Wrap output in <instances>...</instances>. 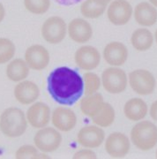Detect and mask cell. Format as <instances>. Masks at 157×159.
<instances>
[{
	"instance_id": "6da1fadb",
	"label": "cell",
	"mask_w": 157,
	"mask_h": 159,
	"mask_svg": "<svg viewBox=\"0 0 157 159\" xmlns=\"http://www.w3.org/2000/svg\"><path fill=\"white\" fill-rule=\"evenodd\" d=\"M48 91L57 103L72 106L84 94V80L76 70L66 66L54 69L48 77Z\"/></svg>"
},
{
	"instance_id": "7a4b0ae2",
	"label": "cell",
	"mask_w": 157,
	"mask_h": 159,
	"mask_svg": "<svg viewBox=\"0 0 157 159\" xmlns=\"http://www.w3.org/2000/svg\"><path fill=\"white\" fill-rule=\"evenodd\" d=\"M28 123L27 117L20 109L7 108L0 117V131L10 138L20 137L27 130Z\"/></svg>"
},
{
	"instance_id": "3957f363",
	"label": "cell",
	"mask_w": 157,
	"mask_h": 159,
	"mask_svg": "<svg viewBox=\"0 0 157 159\" xmlns=\"http://www.w3.org/2000/svg\"><path fill=\"white\" fill-rule=\"evenodd\" d=\"M131 140L136 148L147 151L154 148L157 144V127L150 121L143 120L132 127Z\"/></svg>"
},
{
	"instance_id": "277c9868",
	"label": "cell",
	"mask_w": 157,
	"mask_h": 159,
	"mask_svg": "<svg viewBox=\"0 0 157 159\" xmlns=\"http://www.w3.org/2000/svg\"><path fill=\"white\" fill-rule=\"evenodd\" d=\"M128 78L125 72L118 67L105 69L101 74V84L110 94H120L126 89Z\"/></svg>"
},
{
	"instance_id": "5b68a950",
	"label": "cell",
	"mask_w": 157,
	"mask_h": 159,
	"mask_svg": "<svg viewBox=\"0 0 157 159\" xmlns=\"http://www.w3.org/2000/svg\"><path fill=\"white\" fill-rule=\"evenodd\" d=\"M129 84L132 90L140 96L151 95L155 91L156 80L154 75L147 70L138 69L129 74Z\"/></svg>"
},
{
	"instance_id": "8992f818",
	"label": "cell",
	"mask_w": 157,
	"mask_h": 159,
	"mask_svg": "<svg viewBox=\"0 0 157 159\" xmlns=\"http://www.w3.org/2000/svg\"><path fill=\"white\" fill-rule=\"evenodd\" d=\"M62 135L53 127L45 126L40 128L34 137V146L42 152L49 153L56 151L60 147Z\"/></svg>"
},
{
	"instance_id": "52a82bcc",
	"label": "cell",
	"mask_w": 157,
	"mask_h": 159,
	"mask_svg": "<svg viewBox=\"0 0 157 159\" xmlns=\"http://www.w3.org/2000/svg\"><path fill=\"white\" fill-rule=\"evenodd\" d=\"M67 27L65 21L60 17L52 16L47 19L42 26L43 39L51 44L61 43L66 35Z\"/></svg>"
},
{
	"instance_id": "ba28073f",
	"label": "cell",
	"mask_w": 157,
	"mask_h": 159,
	"mask_svg": "<svg viewBox=\"0 0 157 159\" xmlns=\"http://www.w3.org/2000/svg\"><path fill=\"white\" fill-rule=\"evenodd\" d=\"M130 147L129 138L123 133H112L105 141V150L113 158L124 157L129 153Z\"/></svg>"
},
{
	"instance_id": "9c48e42d",
	"label": "cell",
	"mask_w": 157,
	"mask_h": 159,
	"mask_svg": "<svg viewBox=\"0 0 157 159\" xmlns=\"http://www.w3.org/2000/svg\"><path fill=\"white\" fill-rule=\"evenodd\" d=\"M132 15V7L126 0H114L108 7L107 16L116 26H122L129 22Z\"/></svg>"
},
{
	"instance_id": "30bf717a",
	"label": "cell",
	"mask_w": 157,
	"mask_h": 159,
	"mask_svg": "<svg viewBox=\"0 0 157 159\" xmlns=\"http://www.w3.org/2000/svg\"><path fill=\"white\" fill-rule=\"evenodd\" d=\"M74 60L80 69L91 71L99 66L101 62V54L93 46H82L75 52Z\"/></svg>"
},
{
	"instance_id": "8fae6325",
	"label": "cell",
	"mask_w": 157,
	"mask_h": 159,
	"mask_svg": "<svg viewBox=\"0 0 157 159\" xmlns=\"http://www.w3.org/2000/svg\"><path fill=\"white\" fill-rule=\"evenodd\" d=\"M105 139V133L98 125H87L78 131L77 142L87 148L100 147Z\"/></svg>"
},
{
	"instance_id": "7c38bea8",
	"label": "cell",
	"mask_w": 157,
	"mask_h": 159,
	"mask_svg": "<svg viewBox=\"0 0 157 159\" xmlns=\"http://www.w3.org/2000/svg\"><path fill=\"white\" fill-rule=\"evenodd\" d=\"M51 57L48 50L40 44H34L27 49L25 52V61L29 68L41 71L46 68L50 63Z\"/></svg>"
},
{
	"instance_id": "4fadbf2b",
	"label": "cell",
	"mask_w": 157,
	"mask_h": 159,
	"mask_svg": "<svg viewBox=\"0 0 157 159\" xmlns=\"http://www.w3.org/2000/svg\"><path fill=\"white\" fill-rule=\"evenodd\" d=\"M26 117L29 125L34 128H43L51 121V109L44 102H34L28 108Z\"/></svg>"
},
{
	"instance_id": "5bb4252c",
	"label": "cell",
	"mask_w": 157,
	"mask_h": 159,
	"mask_svg": "<svg viewBox=\"0 0 157 159\" xmlns=\"http://www.w3.org/2000/svg\"><path fill=\"white\" fill-rule=\"evenodd\" d=\"M51 122L57 130L69 132L77 124V117L73 110L65 107H57L51 115Z\"/></svg>"
},
{
	"instance_id": "9a60e30c",
	"label": "cell",
	"mask_w": 157,
	"mask_h": 159,
	"mask_svg": "<svg viewBox=\"0 0 157 159\" xmlns=\"http://www.w3.org/2000/svg\"><path fill=\"white\" fill-rule=\"evenodd\" d=\"M103 57L110 66H120L128 58V50L120 42H111L104 47Z\"/></svg>"
},
{
	"instance_id": "2e32d148",
	"label": "cell",
	"mask_w": 157,
	"mask_h": 159,
	"mask_svg": "<svg viewBox=\"0 0 157 159\" xmlns=\"http://www.w3.org/2000/svg\"><path fill=\"white\" fill-rule=\"evenodd\" d=\"M69 37L73 42L84 43L93 36V29L89 23L83 19L76 18L69 23L67 28Z\"/></svg>"
},
{
	"instance_id": "e0dca14e",
	"label": "cell",
	"mask_w": 157,
	"mask_h": 159,
	"mask_svg": "<svg viewBox=\"0 0 157 159\" xmlns=\"http://www.w3.org/2000/svg\"><path fill=\"white\" fill-rule=\"evenodd\" d=\"M40 90L38 86L30 80L20 81L14 88V97L18 102L24 105L32 104L38 99Z\"/></svg>"
},
{
	"instance_id": "ac0fdd59",
	"label": "cell",
	"mask_w": 157,
	"mask_h": 159,
	"mask_svg": "<svg viewBox=\"0 0 157 159\" xmlns=\"http://www.w3.org/2000/svg\"><path fill=\"white\" fill-rule=\"evenodd\" d=\"M135 20L143 27H151L157 21V10L147 2H141L134 10Z\"/></svg>"
},
{
	"instance_id": "d6986e66",
	"label": "cell",
	"mask_w": 157,
	"mask_h": 159,
	"mask_svg": "<svg viewBox=\"0 0 157 159\" xmlns=\"http://www.w3.org/2000/svg\"><path fill=\"white\" fill-rule=\"evenodd\" d=\"M147 105L140 98H132L125 102L123 106L124 116L131 121H139L143 119L147 114Z\"/></svg>"
},
{
	"instance_id": "ffe728a7",
	"label": "cell",
	"mask_w": 157,
	"mask_h": 159,
	"mask_svg": "<svg viewBox=\"0 0 157 159\" xmlns=\"http://www.w3.org/2000/svg\"><path fill=\"white\" fill-rule=\"evenodd\" d=\"M28 74L29 66L26 61L21 58L13 59L6 66V76L11 81H22L26 78H28Z\"/></svg>"
},
{
	"instance_id": "44dd1931",
	"label": "cell",
	"mask_w": 157,
	"mask_h": 159,
	"mask_svg": "<svg viewBox=\"0 0 157 159\" xmlns=\"http://www.w3.org/2000/svg\"><path fill=\"white\" fill-rule=\"evenodd\" d=\"M132 45L139 51H146L153 45L154 37L152 33L146 29H136L131 37Z\"/></svg>"
},
{
	"instance_id": "7402d4cb",
	"label": "cell",
	"mask_w": 157,
	"mask_h": 159,
	"mask_svg": "<svg viewBox=\"0 0 157 159\" xmlns=\"http://www.w3.org/2000/svg\"><path fill=\"white\" fill-rule=\"evenodd\" d=\"M116 113L112 105L109 102H104L101 107L92 118L93 123L100 127H108L111 125L115 121Z\"/></svg>"
},
{
	"instance_id": "603a6c76",
	"label": "cell",
	"mask_w": 157,
	"mask_h": 159,
	"mask_svg": "<svg viewBox=\"0 0 157 159\" xmlns=\"http://www.w3.org/2000/svg\"><path fill=\"white\" fill-rule=\"evenodd\" d=\"M103 102V97L100 93L86 96L80 101V110L82 113L91 119L99 111Z\"/></svg>"
},
{
	"instance_id": "cb8c5ba5",
	"label": "cell",
	"mask_w": 157,
	"mask_h": 159,
	"mask_svg": "<svg viewBox=\"0 0 157 159\" xmlns=\"http://www.w3.org/2000/svg\"><path fill=\"white\" fill-rule=\"evenodd\" d=\"M106 10V6L98 4L96 0H85L80 6L81 14L87 19L101 17Z\"/></svg>"
},
{
	"instance_id": "d4e9b609",
	"label": "cell",
	"mask_w": 157,
	"mask_h": 159,
	"mask_svg": "<svg viewBox=\"0 0 157 159\" xmlns=\"http://www.w3.org/2000/svg\"><path fill=\"white\" fill-rule=\"evenodd\" d=\"M84 80V94L86 96H90L97 93L101 84L100 77L95 73L87 72L83 75Z\"/></svg>"
},
{
	"instance_id": "484cf974",
	"label": "cell",
	"mask_w": 157,
	"mask_h": 159,
	"mask_svg": "<svg viewBox=\"0 0 157 159\" xmlns=\"http://www.w3.org/2000/svg\"><path fill=\"white\" fill-rule=\"evenodd\" d=\"M16 48L11 40L0 38V64H6L10 61L15 55Z\"/></svg>"
},
{
	"instance_id": "4316f807",
	"label": "cell",
	"mask_w": 157,
	"mask_h": 159,
	"mask_svg": "<svg viewBox=\"0 0 157 159\" xmlns=\"http://www.w3.org/2000/svg\"><path fill=\"white\" fill-rule=\"evenodd\" d=\"M24 6L29 12L43 14L51 6L50 0H24Z\"/></svg>"
},
{
	"instance_id": "83f0119b",
	"label": "cell",
	"mask_w": 157,
	"mask_h": 159,
	"mask_svg": "<svg viewBox=\"0 0 157 159\" xmlns=\"http://www.w3.org/2000/svg\"><path fill=\"white\" fill-rule=\"evenodd\" d=\"M39 154L35 146L24 145L19 148L15 153L16 159H35L39 158Z\"/></svg>"
},
{
	"instance_id": "f1b7e54d",
	"label": "cell",
	"mask_w": 157,
	"mask_h": 159,
	"mask_svg": "<svg viewBox=\"0 0 157 159\" xmlns=\"http://www.w3.org/2000/svg\"><path fill=\"white\" fill-rule=\"evenodd\" d=\"M73 158L74 159H96V154L91 150L90 148H84V149H81L78 152L74 154L73 156Z\"/></svg>"
},
{
	"instance_id": "f546056e",
	"label": "cell",
	"mask_w": 157,
	"mask_h": 159,
	"mask_svg": "<svg viewBox=\"0 0 157 159\" xmlns=\"http://www.w3.org/2000/svg\"><path fill=\"white\" fill-rule=\"evenodd\" d=\"M149 113H150V116H151L152 119H154V120H155V121H157V100L155 101L151 104Z\"/></svg>"
},
{
	"instance_id": "4dcf8cb0",
	"label": "cell",
	"mask_w": 157,
	"mask_h": 159,
	"mask_svg": "<svg viewBox=\"0 0 157 159\" xmlns=\"http://www.w3.org/2000/svg\"><path fill=\"white\" fill-rule=\"evenodd\" d=\"M6 15V11H5V7L3 6V4L0 3V22L4 20Z\"/></svg>"
},
{
	"instance_id": "1f68e13d",
	"label": "cell",
	"mask_w": 157,
	"mask_h": 159,
	"mask_svg": "<svg viewBox=\"0 0 157 159\" xmlns=\"http://www.w3.org/2000/svg\"><path fill=\"white\" fill-rule=\"evenodd\" d=\"M96 1L98 4H100L101 6H107V5H108L110 2H111V0H96Z\"/></svg>"
},
{
	"instance_id": "d6a6232c",
	"label": "cell",
	"mask_w": 157,
	"mask_h": 159,
	"mask_svg": "<svg viewBox=\"0 0 157 159\" xmlns=\"http://www.w3.org/2000/svg\"><path fill=\"white\" fill-rule=\"evenodd\" d=\"M149 2H150L155 7H157V0H149Z\"/></svg>"
},
{
	"instance_id": "836d02e7",
	"label": "cell",
	"mask_w": 157,
	"mask_h": 159,
	"mask_svg": "<svg viewBox=\"0 0 157 159\" xmlns=\"http://www.w3.org/2000/svg\"><path fill=\"white\" fill-rule=\"evenodd\" d=\"M63 2H73V1H77V0H60Z\"/></svg>"
},
{
	"instance_id": "e575fe53",
	"label": "cell",
	"mask_w": 157,
	"mask_h": 159,
	"mask_svg": "<svg viewBox=\"0 0 157 159\" xmlns=\"http://www.w3.org/2000/svg\"><path fill=\"white\" fill-rule=\"evenodd\" d=\"M155 40H156V43H157V29H156V31H155Z\"/></svg>"
},
{
	"instance_id": "d590c367",
	"label": "cell",
	"mask_w": 157,
	"mask_h": 159,
	"mask_svg": "<svg viewBox=\"0 0 157 159\" xmlns=\"http://www.w3.org/2000/svg\"><path fill=\"white\" fill-rule=\"evenodd\" d=\"M155 155H156V156H155V157H156V158H157V151H156V154H155Z\"/></svg>"
}]
</instances>
